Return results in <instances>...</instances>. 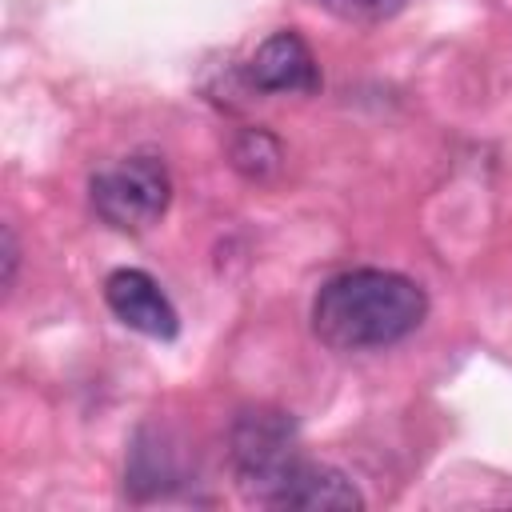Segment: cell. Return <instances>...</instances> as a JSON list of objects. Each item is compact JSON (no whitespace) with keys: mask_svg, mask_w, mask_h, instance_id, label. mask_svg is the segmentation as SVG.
I'll list each match as a JSON object with an SVG mask.
<instances>
[{"mask_svg":"<svg viewBox=\"0 0 512 512\" xmlns=\"http://www.w3.org/2000/svg\"><path fill=\"white\" fill-rule=\"evenodd\" d=\"M244 80L256 92H316L320 88V64H316V56L300 32L280 28L248 56Z\"/></svg>","mask_w":512,"mask_h":512,"instance_id":"obj_5","label":"cell"},{"mask_svg":"<svg viewBox=\"0 0 512 512\" xmlns=\"http://www.w3.org/2000/svg\"><path fill=\"white\" fill-rule=\"evenodd\" d=\"M16 264H20V248H16L12 228H4V288L16 284Z\"/></svg>","mask_w":512,"mask_h":512,"instance_id":"obj_9","label":"cell"},{"mask_svg":"<svg viewBox=\"0 0 512 512\" xmlns=\"http://www.w3.org/2000/svg\"><path fill=\"white\" fill-rule=\"evenodd\" d=\"M272 508H296V512H344V508H364V496L356 492V484L316 460H300L292 468V476L284 480V488L276 492Z\"/></svg>","mask_w":512,"mask_h":512,"instance_id":"obj_6","label":"cell"},{"mask_svg":"<svg viewBox=\"0 0 512 512\" xmlns=\"http://www.w3.org/2000/svg\"><path fill=\"white\" fill-rule=\"evenodd\" d=\"M328 12H336V16H344V20H360V24H368V20H384V16H392L404 0H320Z\"/></svg>","mask_w":512,"mask_h":512,"instance_id":"obj_8","label":"cell"},{"mask_svg":"<svg viewBox=\"0 0 512 512\" xmlns=\"http://www.w3.org/2000/svg\"><path fill=\"white\" fill-rule=\"evenodd\" d=\"M96 216L116 232H148L172 200V176L160 156H128L88 180Z\"/></svg>","mask_w":512,"mask_h":512,"instance_id":"obj_3","label":"cell"},{"mask_svg":"<svg viewBox=\"0 0 512 512\" xmlns=\"http://www.w3.org/2000/svg\"><path fill=\"white\" fill-rule=\"evenodd\" d=\"M300 444H296V424L276 412V408H252L240 412L232 424V468L236 484L248 500L268 504L300 464Z\"/></svg>","mask_w":512,"mask_h":512,"instance_id":"obj_2","label":"cell"},{"mask_svg":"<svg viewBox=\"0 0 512 512\" xmlns=\"http://www.w3.org/2000/svg\"><path fill=\"white\" fill-rule=\"evenodd\" d=\"M284 160V148L276 136H268L264 128H244L236 140H232V168L248 180H268L276 176Z\"/></svg>","mask_w":512,"mask_h":512,"instance_id":"obj_7","label":"cell"},{"mask_svg":"<svg viewBox=\"0 0 512 512\" xmlns=\"http://www.w3.org/2000/svg\"><path fill=\"white\" fill-rule=\"evenodd\" d=\"M428 316V296L416 280L388 268H352L320 284L312 300V332L332 352L388 348L412 336Z\"/></svg>","mask_w":512,"mask_h":512,"instance_id":"obj_1","label":"cell"},{"mask_svg":"<svg viewBox=\"0 0 512 512\" xmlns=\"http://www.w3.org/2000/svg\"><path fill=\"white\" fill-rule=\"evenodd\" d=\"M104 304L112 308V316L152 340H172L180 332V316L172 308V300L164 296V288L140 272V268H116L104 280Z\"/></svg>","mask_w":512,"mask_h":512,"instance_id":"obj_4","label":"cell"}]
</instances>
